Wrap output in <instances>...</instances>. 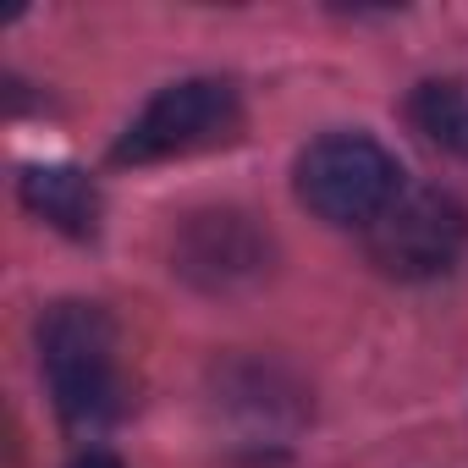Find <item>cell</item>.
I'll return each instance as SVG.
<instances>
[{
    "label": "cell",
    "mask_w": 468,
    "mask_h": 468,
    "mask_svg": "<svg viewBox=\"0 0 468 468\" xmlns=\"http://www.w3.org/2000/svg\"><path fill=\"white\" fill-rule=\"evenodd\" d=\"M39 375L50 386L61 424L72 430H105L127 413L122 342L116 320L100 303L61 298L39 314Z\"/></svg>",
    "instance_id": "1"
},
{
    "label": "cell",
    "mask_w": 468,
    "mask_h": 468,
    "mask_svg": "<svg viewBox=\"0 0 468 468\" xmlns=\"http://www.w3.org/2000/svg\"><path fill=\"white\" fill-rule=\"evenodd\" d=\"M292 187H298V204L314 209L325 226H364L369 231L397 204L402 165L369 133H325L298 154Z\"/></svg>",
    "instance_id": "2"
},
{
    "label": "cell",
    "mask_w": 468,
    "mask_h": 468,
    "mask_svg": "<svg viewBox=\"0 0 468 468\" xmlns=\"http://www.w3.org/2000/svg\"><path fill=\"white\" fill-rule=\"evenodd\" d=\"M243 133V94L226 78H182L171 89H160L133 122L127 133L111 144V165H160V160H182L215 144H231Z\"/></svg>",
    "instance_id": "3"
},
{
    "label": "cell",
    "mask_w": 468,
    "mask_h": 468,
    "mask_svg": "<svg viewBox=\"0 0 468 468\" xmlns=\"http://www.w3.org/2000/svg\"><path fill=\"white\" fill-rule=\"evenodd\" d=\"M468 243V209L441 187H402L369 226V260L397 282H430L457 265Z\"/></svg>",
    "instance_id": "4"
},
{
    "label": "cell",
    "mask_w": 468,
    "mask_h": 468,
    "mask_svg": "<svg viewBox=\"0 0 468 468\" xmlns=\"http://www.w3.org/2000/svg\"><path fill=\"white\" fill-rule=\"evenodd\" d=\"M265 265H271V243L243 209H209L182 226L176 271L204 292H231L243 282H260Z\"/></svg>",
    "instance_id": "5"
},
{
    "label": "cell",
    "mask_w": 468,
    "mask_h": 468,
    "mask_svg": "<svg viewBox=\"0 0 468 468\" xmlns=\"http://www.w3.org/2000/svg\"><path fill=\"white\" fill-rule=\"evenodd\" d=\"M17 198H23L28 215H39L45 226L67 231V238H78V243L100 238L105 198H100L94 176L78 171V165H61V160H56V165H28V171L17 176Z\"/></svg>",
    "instance_id": "6"
},
{
    "label": "cell",
    "mask_w": 468,
    "mask_h": 468,
    "mask_svg": "<svg viewBox=\"0 0 468 468\" xmlns=\"http://www.w3.org/2000/svg\"><path fill=\"white\" fill-rule=\"evenodd\" d=\"M408 116L435 149L468 160V78H430V83H419L413 100H408Z\"/></svg>",
    "instance_id": "7"
},
{
    "label": "cell",
    "mask_w": 468,
    "mask_h": 468,
    "mask_svg": "<svg viewBox=\"0 0 468 468\" xmlns=\"http://www.w3.org/2000/svg\"><path fill=\"white\" fill-rule=\"evenodd\" d=\"M67 468H122V457H116V452H105V446H89V452H78Z\"/></svg>",
    "instance_id": "8"
}]
</instances>
